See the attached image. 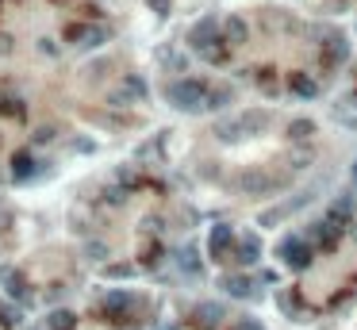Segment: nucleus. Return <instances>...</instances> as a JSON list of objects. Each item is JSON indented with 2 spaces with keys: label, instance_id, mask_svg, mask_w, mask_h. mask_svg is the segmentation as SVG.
<instances>
[{
  "label": "nucleus",
  "instance_id": "obj_1",
  "mask_svg": "<svg viewBox=\"0 0 357 330\" xmlns=\"http://www.w3.org/2000/svg\"><path fill=\"white\" fill-rule=\"evenodd\" d=\"M288 89H292V92H299V96H315L319 85L311 81L308 73H288Z\"/></svg>",
  "mask_w": 357,
  "mask_h": 330
},
{
  "label": "nucleus",
  "instance_id": "obj_2",
  "mask_svg": "<svg viewBox=\"0 0 357 330\" xmlns=\"http://www.w3.org/2000/svg\"><path fill=\"white\" fill-rule=\"evenodd\" d=\"M246 24H242V19L238 16H231V19H227V39H231V42H246Z\"/></svg>",
  "mask_w": 357,
  "mask_h": 330
}]
</instances>
